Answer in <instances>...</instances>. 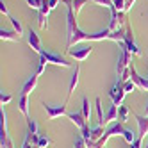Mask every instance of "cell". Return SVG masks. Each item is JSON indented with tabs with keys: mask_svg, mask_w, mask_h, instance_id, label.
<instances>
[{
	"mask_svg": "<svg viewBox=\"0 0 148 148\" xmlns=\"http://www.w3.org/2000/svg\"><path fill=\"white\" fill-rule=\"evenodd\" d=\"M120 47H121V52H120V59H118V66H116V73H118V77L121 75L125 70H129L130 64H132V54L127 50V45L121 43Z\"/></svg>",
	"mask_w": 148,
	"mask_h": 148,
	"instance_id": "obj_1",
	"label": "cell"
},
{
	"mask_svg": "<svg viewBox=\"0 0 148 148\" xmlns=\"http://www.w3.org/2000/svg\"><path fill=\"white\" fill-rule=\"evenodd\" d=\"M66 102L64 103H61V105H50V103H47V102H43V109H45V112L48 114V118L50 120H56V118H61V116H66L68 112H66Z\"/></svg>",
	"mask_w": 148,
	"mask_h": 148,
	"instance_id": "obj_2",
	"label": "cell"
},
{
	"mask_svg": "<svg viewBox=\"0 0 148 148\" xmlns=\"http://www.w3.org/2000/svg\"><path fill=\"white\" fill-rule=\"evenodd\" d=\"M125 95H127V93H125V88H123V82H121V80H116L112 86H111V89H109V97H111L112 103L121 105Z\"/></svg>",
	"mask_w": 148,
	"mask_h": 148,
	"instance_id": "obj_3",
	"label": "cell"
},
{
	"mask_svg": "<svg viewBox=\"0 0 148 148\" xmlns=\"http://www.w3.org/2000/svg\"><path fill=\"white\" fill-rule=\"evenodd\" d=\"M39 57L41 59H45L48 64H56V66H62V68H68L70 66V62L64 59V57H61V56H57V54H52V52H41L39 54Z\"/></svg>",
	"mask_w": 148,
	"mask_h": 148,
	"instance_id": "obj_4",
	"label": "cell"
},
{
	"mask_svg": "<svg viewBox=\"0 0 148 148\" xmlns=\"http://www.w3.org/2000/svg\"><path fill=\"white\" fill-rule=\"evenodd\" d=\"M52 11V7H50V2L48 0H45L43 5H41V9L38 11V20H39V27L41 29H48V14Z\"/></svg>",
	"mask_w": 148,
	"mask_h": 148,
	"instance_id": "obj_5",
	"label": "cell"
},
{
	"mask_svg": "<svg viewBox=\"0 0 148 148\" xmlns=\"http://www.w3.org/2000/svg\"><path fill=\"white\" fill-rule=\"evenodd\" d=\"M38 80H39V75H30L27 80H25V84L22 86V91H20V95H30V91H34L36 89V86H38Z\"/></svg>",
	"mask_w": 148,
	"mask_h": 148,
	"instance_id": "obj_6",
	"label": "cell"
},
{
	"mask_svg": "<svg viewBox=\"0 0 148 148\" xmlns=\"http://www.w3.org/2000/svg\"><path fill=\"white\" fill-rule=\"evenodd\" d=\"M68 56H71L75 61L82 62L84 59H88V57L91 56V48H75V50L68 48Z\"/></svg>",
	"mask_w": 148,
	"mask_h": 148,
	"instance_id": "obj_7",
	"label": "cell"
},
{
	"mask_svg": "<svg viewBox=\"0 0 148 148\" xmlns=\"http://www.w3.org/2000/svg\"><path fill=\"white\" fill-rule=\"evenodd\" d=\"M66 118H68L71 123H75L80 130L84 129V127H88V125H89V121L82 116V112H68V114H66Z\"/></svg>",
	"mask_w": 148,
	"mask_h": 148,
	"instance_id": "obj_8",
	"label": "cell"
},
{
	"mask_svg": "<svg viewBox=\"0 0 148 148\" xmlns=\"http://www.w3.org/2000/svg\"><path fill=\"white\" fill-rule=\"evenodd\" d=\"M134 118H136V121H137V127H139V137H145L148 136V116H139V114H136L134 112Z\"/></svg>",
	"mask_w": 148,
	"mask_h": 148,
	"instance_id": "obj_9",
	"label": "cell"
},
{
	"mask_svg": "<svg viewBox=\"0 0 148 148\" xmlns=\"http://www.w3.org/2000/svg\"><path fill=\"white\" fill-rule=\"evenodd\" d=\"M29 45L32 47V50H34V52H38V54H41V52H43V47H41L39 36L34 32L32 29H29Z\"/></svg>",
	"mask_w": 148,
	"mask_h": 148,
	"instance_id": "obj_10",
	"label": "cell"
},
{
	"mask_svg": "<svg viewBox=\"0 0 148 148\" xmlns=\"http://www.w3.org/2000/svg\"><path fill=\"white\" fill-rule=\"evenodd\" d=\"M18 111L25 116V120H30V116H29V95H20L18 97Z\"/></svg>",
	"mask_w": 148,
	"mask_h": 148,
	"instance_id": "obj_11",
	"label": "cell"
},
{
	"mask_svg": "<svg viewBox=\"0 0 148 148\" xmlns=\"http://www.w3.org/2000/svg\"><path fill=\"white\" fill-rule=\"evenodd\" d=\"M61 2H64L66 5H70L71 7V11L75 13V16L80 13V9L86 5L88 2H93V0H61Z\"/></svg>",
	"mask_w": 148,
	"mask_h": 148,
	"instance_id": "obj_12",
	"label": "cell"
},
{
	"mask_svg": "<svg viewBox=\"0 0 148 148\" xmlns=\"http://www.w3.org/2000/svg\"><path fill=\"white\" fill-rule=\"evenodd\" d=\"M111 38V29H103V30H98V32H93V34H88V41H103V39H109Z\"/></svg>",
	"mask_w": 148,
	"mask_h": 148,
	"instance_id": "obj_13",
	"label": "cell"
},
{
	"mask_svg": "<svg viewBox=\"0 0 148 148\" xmlns=\"http://www.w3.org/2000/svg\"><path fill=\"white\" fill-rule=\"evenodd\" d=\"M0 39H2V41H18V39H22V36H20L16 30L0 29Z\"/></svg>",
	"mask_w": 148,
	"mask_h": 148,
	"instance_id": "obj_14",
	"label": "cell"
},
{
	"mask_svg": "<svg viewBox=\"0 0 148 148\" xmlns=\"http://www.w3.org/2000/svg\"><path fill=\"white\" fill-rule=\"evenodd\" d=\"M118 107H120V105H116V103H112L111 107H109L107 114H105L103 127H105V125H109V123H111V121H114V120H118Z\"/></svg>",
	"mask_w": 148,
	"mask_h": 148,
	"instance_id": "obj_15",
	"label": "cell"
},
{
	"mask_svg": "<svg viewBox=\"0 0 148 148\" xmlns=\"http://www.w3.org/2000/svg\"><path fill=\"white\" fill-rule=\"evenodd\" d=\"M105 130H107V129H103L102 125H97V127H91V139H89V141H93V143H97V141H100L102 137H103V134H105Z\"/></svg>",
	"mask_w": 148,
	"mask_h": 148,
	"instance_id": "obj_16",
	"label": "cell"
},
{
	"mask_svg": "<svg viewBox=\"0 0 148 148\" xmlns=\"http://www.w3.org/2000/svg\"><path fill=\"white\" fill-rule=\"evenodd\" d=\"M77 84H79V64L75 66V71H73L71 80H70V84H68V98L73 95V91H75V88H77Z\"/></svg>",
	"mask_w": 148,
	"mask_h": 148,
	"instance_id": "obj_17",
	"label": "cell"
},
{
	"mask_svg": "<svg viewBox=\"0 0 148 148\" xmlns=\"http://www.w3.org/2000/svg\"><path fill=\"white\" fill-rule=\"evenodd\" d=\"M50 143H52V139H50L47 134H39L32 145H34V146H41V148H47V146H50Z\"/></svg>",
	"mask_w": 148,
	"mask_h": 148,
	"instance_id": "obj_18",
	"label": "cell"
},
{
	"mask_svg": "<svg viewBox=\"0 0 148 148\" xmlns=\"http://www.w3.org/2000/svg\"><path fill=\"white\" fill-rule=\"evenodd\" d=\"M80 112H82V116H84L88 121L91 120V105H89V100H88L86 97L82 98V111H80Z\"/></svg>",
	"mask_w": 148,
	"mask_h": 148,
	"instance_id": "obj_19",
	"label": "cell"
},
{
	"mask_svg": "<svg viewBox=\"0 0 148 148\" xmlns=\"http://www.w3.org/2000/svg\"><path fill=\"white\" fill-rule=\"evenodd\" d=\"M95 105H97V116H98V125L103 127V121H105V116H103V111H102V100L97 98L95 100Z\"/></svg>",
	"mask_w": 148,
	"mask_h": 148,
	"instance_id": "obj_20",
	"label": "cell"
},
{
	"mask_svg": "<svg viewBox=\"0 0 148 148\" xmlns=\"http://www.w3.org/2000/svg\"><path fill=\"white\" fill-rule=\"evenodd\" d=\"M129 107H127V105H120L118 107V120L121 121V123H125L127 121V118H129Z\"/></svg>",
	"mask_w": 148,
	"mask_h": 148,
	"instance_id": "obj_21",
	"label": "cell"
},
{
	"mask_svg": "<svg viewBox=\"0 0 148 148\" xmlns=\"http://www.w3.org/2000/svg\"><path fill=\"white\" fill-rule=\"evenodd\" d=\"M7 18H9V22H11V23H13V27H14V30H16V32H18L20 36H23V27H22V23H20V22H18V20L14 18V16H11V14H9Z\"/></svg>",
	"mask_w": 148,
	"mask_h": 148,
	"instance_id": "obj_22",
	"label": "cell"
},
{
	"mask_svg": "<svg viewBox=\"0 0 148 148\" xmlns=\"http://www.w3.org/2000/svg\"><path fill=\"white\" fill-rule=\"evenodd\" d=\"M121 137H123V139H125L127 143H129V145H132V143L136 141V137H137V136H136V134H134L132 130H129V129H125V132H123V136H121Z\"/></svg>",
	"mask_w": 148,
	"mask_h": 148,
	"instance_id": "obj_23",
	"label": "cell"
},
{
	"mask_svg": "<svg viewBox=\"0 0 148 148\" xmlns=\"http://www.w3.org/2000/svg\"><path fill=\"white\" fill-rule=\"evenodd\" d=\"M123 88H125V93H132V91L137 89V86L134 84L132 79H130V80H127V82H123Z\"/></svg>",
	"mask_w": 148,
	"mask_h": 148,
	"instance_id": "obj_24",
	"label": "cell"
},
{
	"mask_svg": "<svg viewBox=\"0 0 148 148\" xmlns=\"http://www.w3.org/2000/svg\"><path fill=\"white\" fill-rule=\"evenodd\" d=\"M43 2L45 0H27V5L30 7V9H41V5H43Z\"/></svg>",
	"mask_w": 148,
	"mask_h": 148,
	"instance_id": "obj_25",
	"label": "cell"
},
{
	"mask_svg": "<svg viewBox=\"0 0 148 148\" xmlns=\"http://www.w3.org/2000/svg\"><path fill=\"white\" fill-rule=\"evenodd\" d=\"M47 64H48V62H47L45 59H41V57H39V62H38V68H36V75H41V73L45 71Z\"/></svg>",
	"mask_w": 148,
	"mask_h": 148,
	"instance_id": "obj_26",
	"label": "cell"
},
{
	"mask_svg": "<svg viewBox=\"0 0 148 148\" xmlns=\"http://www.w3.org/2000/svg\"><path fill=\"white\" fill-rule=\"evenodd\" d=\"M13 100V95H9V93H0V102H2V105H7L9 102Z\"/></svg>",
	"mask_w": 148,
	"mask_h": 148,
	"instance_id": "obj_27",
	"label": "cell"
},
{
	"mask_svg": "<svg viewBox=\"0 0 148 148\" xmlns=\"http://www.w3.org/2000/svg\"><path fill=\"white\" fill-rule=\"evenodd\" d=\"M0 145H2V148H14L13 141H11V137H5V139H0Z\"/></svg>",
	"mask_w": 148,
	"mask_h": 148,
	"instance_id": "obj_28",
	"label": "cell"
},
{
	"mask_svg": "<svg viewBox=\"0 0 148 148\" xmlns=\"http://www.w3.org/2000/svg\"><path fill=\"white\" fill-rule=\"evenodd\" d=\"M95 4H100V5H105V7H109L112 9V0H93Z\"/></svg>",
	"mask_w": 148,
	"mask_h": 148,
	"instance_id": "obj_29",
	"label": "cell"
},
{
	"mask_svg": "<svg viewBox=\"0 0 148 148\" xmlns=\"http://www.w3.org/2000/svg\"><path fill=\"white\" fill-rule=\"evenodd\" d=\"M130 148H143V137L137 136V137H136V141L130 145Z\"/></svg>",
	"mask_w": 148,
	"mask_h": 148,
	"instance_id": "obj_30",
	"label": "cell"
},
{
	"mask_svg": "<svg viewBox=\"0 0 148 148\" xmlns=\"http://www.w3.org/2000/svg\"><path fill=\"white\" fill-rule=\"evenodd\" d=\"M134 2H136V0H125V13H129L130 9H132Z\"/></svg>",
	"mask_w": 148,
	"mask_h": 148,
	"instance_id": "obj_31",
	"label": "cell"
},
{
	"mask_svg": "<svg viewBox=\"0 0 148 148\" xmlns=\"http://www.w3.org/2000/svg\"><path fill=\"white\" fill-rule=\"evenodd\" d=\"M0 11H2V14L9 16V11H7V7H5V4H4V0H0Z\"/></svg>",
	"mask_w": 148,
	"mask_h": 148,
	"instance_id": "obj_32",
	"label": "cell"
},
{
	"mask_svg": "<svg viewBox=\"0 0 148 148\" xmlns=\"http://www.w3.org/2000/svg\"><path fill=\"white\" fill-rule=\"evenodd\" d=\"M145 116H148V103L145 105Z\"/></svg>",
	"mask_w": 148,
	"mask_h": 148,
	"instance_id": "obj_33",
	"label": "cell"
},
{
	"mask_svg": "<svg viewBox=\"0 0 148 148\" xmlns=\"http://www.w3.org/2000/svg\"><path fill=\"white\" fill-rule=\"evenodd\" d=\"M143 148H148V143H146V146H143Z\"/></svg>",
	"mask_w": 148,
	"mask_h": 148,
	"instance_id": "obj_34",
	"label": "cell"
},
{
	"mask_svg": "<svg viewBox=\"0 0 148 148\" xmlns=\"http://www.w3.org/2000/svg\"><path fill=\"white\" fill-rule=\"evenodd\" d=\"M36 148H41V146H36Z\"/></svg>",
	"mask_w": 148,
	"mask_h": 148,
	"instance_id": "obj_35",
	"label": "cell"
},
{
	"mask_svg": "<svg viewBox=\"0 0 148 148\" xmlns=\"http://www.w3.org/2000/svg\"><path fill=\"white\" fill-rule=\"evenodd\" d=\"M146 80H148V75H146Z\"/></svg>",
	"mask_w": 148,
	"mask_h": 148,
	"instance_id": "obj_36",
	"label": "cell"
}]
</instances>
